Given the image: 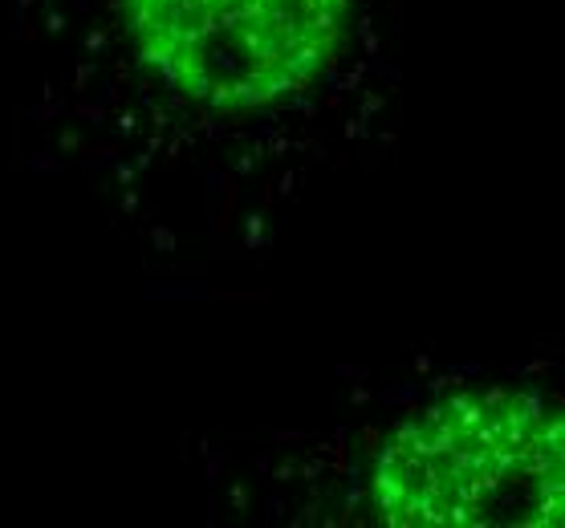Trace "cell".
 Wrapping results in <instances>:
<instances>
[{"instance_id":"1","label":"cell","mask_w":565,"mask_h":528,"mask_svg":"<svg viewBox=\"0 0 565 528\" xmlns=\"http://www.w3.org/2000/svg\"><path fill=\"white\" fill-rule=\"evenodd\" d=\"M379 520L403 528H557L565 423L521 390H476L391 431L374 460Z\"/></svg>"},{"instance_id":"2","label":"cell","mask_w":565,"mask_h":528,"mask_svg":"<svg viewBox=\"0 0 565 528\" xmlns=\"http://www.w3.org/2000/svg\"><path fill=\"white\" fill-rule=\"evenodd\" d=\"M139 62L175 94L245 115L330 69L350 0H118Z\"/></svg>"}]
</instances>
